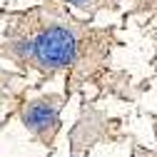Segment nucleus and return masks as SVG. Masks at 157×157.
Here are the masks:
<instances>
[{"mask_svg": "<svg viewBox=\"0 0 157 157\" xmlns=\"http://www.w3.org/2000/svg\"><path fill=\"white\" fill-rule=\"evenodd\" d=\"M30 17L35 20V25H28L25 30L17 28L8 37V52L17 63H33L45 72L70 67L82 48L80 28L63 17H52L50 13L48 20H43L40 10H33Z\"/></svg>", "mask_w": 157, "mask_h": 157, "instance_id": "nucleus-1", "label": "nucleus"}, {"mask_svg": "<svg viewBox=\"0 0 157 157\" xmlns=\"http://www.w3.org/2000/svg\"><path fill=\"white\" fill-rule=\"evenodd\" d=\"M60 97H43L35 100L23 110V122L28 130H33L35 135H45L48 130H52L57 125V112H60Z\"/></svg>", "mask_w": 157, "mask_h": 157, "instance_id": "nucleus-2", "label": "nucleus"}, {"mask_svg": "<svg viewBox=\"0 0 157 157\" xmlns=\"http://www.w3.org/2000/svg\"><path fill=\"white\" fill-rule=\"evenodd\" d=\"M60 3H67V5H75L80 10H97V8H105L107 3H115V0H60Z\"/></svg>", "mask_w": 157, "mask_h": 157, "instance_id": "nucleus-3", "label": "nucleus"}]
</instances>
